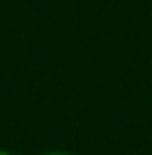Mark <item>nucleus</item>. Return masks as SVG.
Returning <instances> with one entry per match:
<instances>
[{"label": "nucleus", "mask_w": 152, "mask_h": 155, "mask_svg": "<svg viewBox=\"0 0 152 155\" xmlns=\"http://www.w3.org/2000/svg\"><path fill=\"white\" fill-rule=\"evenodd\" d=\"M38 155H76L71 150H46V153H38Z\"/></svg>", "instance_id": "f257e3e1"}, {"label": "nucleus", "mask_w": 152, "mask_h": 155, "mask_svg": "<svg viewBox=\"0 0 152 155\" xmlns=\"http://www.w3.org/2000/svg\"><path fill=\"white\" fill-rule=\"evenodd\" d=\"M0 155H16V153H11V150H0Z\"/></svg>", "instance_id": "f03ea898"}]
</instances>
